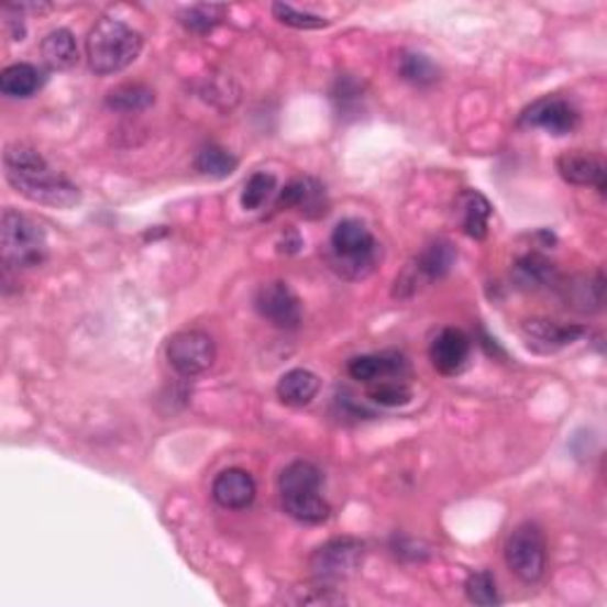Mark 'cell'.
<instances>
[{"instance_id":"1","label":"cell","mask_w":607,"mask_h":607,"mask_svg":"<svg viewBox=\"0 0 607 607\" xmlns=\"http://www.w3.org/2000/svg\"><path fill=\"white\" fill-rule=\"evenodd\" d=\"M8 184L26 200L45 207L71 209L81 202V192L67 176L55 172L38 150L14 143L3 155Z\"/></svg>"},{"instance_id":"2","label":"cell","mask_w":607,"mask_h":607,"mask_svg":"<svg viewBox=\"0 0 607 607\" xmlns=\"http://www.w3.org/2000/svg\"><path fill=\"white\" fill-rule=\"evenodd\" d=\"M143 51V36L114 18H102L86 38L88 65L98 76H112L131 67Z\"/></svg>"},{"instance_id":"3","label":"cell","mask_w":607,"mask_h":607,"mask_svg":"<svg viewBox=\"0 0 607 607\" xmlns=\"http://www.w3.org/2000/svg\"><path fill=\"white\" fill-rule=\"evenodd\" d=\"M383 247L371 233V228L358 219H344L330 235L328 260L332 271H338L346 280H363L375 271Z\"/></svg>"},{"instance_id":"4","label":"cell","mask_w":607,"mask_h":607,"mask_svg":"<svg viewBox=\"0 0 607 607\" xmlns=\"http://www.w3.org/2000/svg\"><path fill=\"white\" fill-rule=\"evenodd\" d=\"M321 487L323 473L313 463L295 461L287 465L278 479L285 512L307 525L325 522L330 518V506L321 496Z\"/></svg>"},{"instance_id":"5","label":"cell","mask_w":607,"mask_h":607,"mask_svg":"<svg viewBox=\"0 0 607 607\" xmlns=\"http://www.w3.org/2000/svg\"><path fill=\"white\" fill-rule=\"evenodd\" d=\"M0 252L8 268H36L48 260V240L41 223L18 209H5L0 219Z\"/></svg>"},{"instance_id":"6","label":"cell","mask_w":607,"mask_h":607,"mask_svg":"<svg viewBox=\"0 0 607 607\" xmlns=\"http://www.w3.org/2000/svg\"><path fill=\"white\" fill-rule=\"evenodd\" d=\"M549 545L543 529L534 522H522L510 531L506 541V563L510 572L525 584H537L545 572Z\"/></svg>"},{"instance_id":"7","label":"cell","mask_w":607,"mask_h":607,"mask_svg":"<svg viewBox=\"0 0 607 607\" xmlns=\"http://www.w3.org/2000/svg\"><path fill=\"white\" fill-rule=\"evenodd\" d=\"M453 264H455V250L449 240L430 242V245L424 247L397 278V290H394V297H411L420 290V287L446 278Z\"/></svg>"},{"instance_id":"8","label":"cell","mask_w":607,"mask_h":607,"mask_svg":"<svg viewBox=\"0 0 607 607\" xmlns=\"http://www.w3.org/2000/svg\"><path fill=\"white\" fill-rule=\"evenodd\" d=\"M166 361L184 377L207 373L217 361V344L202 330H184L166 344Z\"/></svg>"},{"instance_id":"9","label":"cell","mask_w":607,"mask_h":607,"mask_svg":"<svg viewBox=\"0 0 607 607\" xmlns=\"http://www.w3.org/2000/svg\"><path fill=\"white\" fill-rule=\"evenodd\" d=\"M363 543L356 539H332L316 549L311 555V572L321 584H335L349 580L363 563Z\"/></svg>"},{"instance_id":"10","label":"cell","mask_w":607,"mask_h":607,"mask_svg":"<svg viewBox=\"0 0 607 607\" xmlns=\"http://www.w3.org/2000/svg\"><path fill=\"white\" fill-rule=\"evenodd\" d=\"M582 114L576 104L560 96H545L520 114V126L541 129L551 135H570L580 126Z\"/></svg>"},{"instance_id":"11","label":"cell","mask_w":607,"mask_h":607,"mask_svg":"<svg viewBox=\"0 0 607 607\" xmlns=\"http://www.w3.org/2000/svg\"><path fill=\"white\" fill-rule=\"evenodd\" d=\"M254 307L264 321L280 330H295L301 323V301L293 287L283 280L262 285L254 295Z\"/></svg>"},{"instance_id":"12","label":"cell","mask_w":607,"mask_h":607,"mask_svg":"<svg viewBox=\"0 0 607 607\" xmlns=\"http://www.w3.org/2000/svg\"><path fill=\"white\" fill-rule=\"evenodd\" d=\"M278 207L283 209H297L301 217L307 219H323L330 209L328 192L321 180L311 176L295 178L280 190Z\"/></svg>"},{"instance_id":"13","label":"cell","mask_w":607,"mask_h":607,"mask_svg":"<svg viewBox=\"0 0 607 607\" xmlns=\"http://www.w3.org/2000/svg\"><path fill=\"white\" fill-rule=\"evenodd\" d=\"M522 335L531 349H537V352L543 354H553L558 349H565L572 342L584 338L586 328L576 323L549 321V318H531V321L522 325Z\"/></svg>"},{"instance_id":"14","label":"cell","mask_w":607,"mask_h":607,"mask_svg":"<svg viewBox=\"0 0 607 607\" xmlns=\"http://www.w3.org/2000/svg\"><path fill=\"white\" fill-rule=\"evenodd\" d=\"M470 338L459 328H444L439 335L434 338L430 346V361L437 368V373L442 375H459L470 358Z\"/></svg>"},{"instance_id":"15","label":"cell","mask_w":607,"mask_h":607,"mask_svg":"<svg viewBox=\"0 0 607 607\" xmlns=\"http://www.w3.org/2000/svg\"><path fill=\"white\" fill-rule=\"evenodd\" d=\"M211 496L217 504L228 510H242L250 508L256 498V482L240 467H228L217 475L214 484H211Z\"/></svg>"},{"instance_id":"16","label":"cell","mask_w":607,"mask_h":607,"mask_svg":"<svg viewBox=\"0 0 607 607\" xmlns=\"http://www.w3.org/2000/svg\"><path fill=\"white\" fill-rule=\"evenodd\" d=\"M558 172L572 186H591L598 192H605L607 166L603 157L594 155V152H584V150L565 152V155L558 159Z\"/></svg>"},{"instance_id":"17","label":"cell","mask_w":607,"mask_h":607,"mask_svg":"<svg viewBox=\"0 0 607 607\" xmlns=\"http://www.w3.org/2000/svg\"><path fill=\"white\" fill-rule=\"evenodd\" d=\"M408 361L397 352L363 354L346 363V373L363 385H373L383 377H408Z\"/></svg>"},{"instance_id":"18","label":"cell","mask_w":607,"mask_h":607,"mask_svg":"<svg viewBox=\"0 0 607 607\" xmlns=\"http://www.w3.org/2000/svg\"><path fill=\"white\" fill-rule=\"evenodd\" d=\"M492 211V202L479 190H463L455 197V214H459L463 233L473 240L487 238Z\"/></svg>"},{"instance_id":"19","label":"cell","mask_w":607,"mask_h":607,"mask_svg":"<svg viewBox=\"0 0 607 607\" xmlns=\"http://www.w3.org/2000/svg\"><path fill=\"white\" fill-rule=\"evenodd\" d=\"M318 389H321V377L307 368H295L290 373H285L278 379V387H276L278 399L285 406H295V408L309 406L316 399Z\"/></svg>"},{"instance_id":"20","label":"cell","mask_w":607,"mask_h":607,"mask_svg":"<svg viewBox=\"0 0 607 607\" xmlns=\"http://www.w3.org/2000/svg\"><path fill=\"white\" fill-rule=\"evenodd\" d=\"M43 71L29 63L10 65L0 74V90H3V96L8 98H32L43 88Z\"/></svg>"},{"instance_id":"21","label":"cell","mask_w":607,"mask_h":607,"mask_svg":"<svg viewBox=\"0 0 607 607\" xmlns=\"http://www.w3.org/2000/svg\"><path fill=\"white\" fill-rule=\"evenodd\" d=\"M41 55L45 65L55 71H67L79 63V48L69 29H55L41 43Z\"/></svg>"},{"instance_id":"22","label":"cell","mask_w":607,"mask_h":607,"mask_svg":"<svg viewBox=\"0 0 607 607\" xmlns=\"http://www.w3.org/2000/svg\"><path fill=\"white\" fill-rule=\"evenodd\" d=\"M108 108L121 114H133L143 112L155 104V90L143 86V84H124L117 86L108 93Z\"/></svg>"},{"instance_id":"23","label":"cell","mask_w":607,"mask_h":607,"mask_svg":"<svg viewBox=\"0 0 607 607\" xmlns=\"http://www.w3.org/2000/svg\"><path fill=\"white\" fill-rule=\"evenodd\" d=\"M368 399L385 408H399L411 404L413 389L406 383V377H383L368 385Z\"/></svg>"},{"instance_id":"24","label":"cell","mask_w":607,"mask_h":607,"mask_svg":"<svg viewBox=\"0 0 607 607\" xmlns=\"http://www.w3.org/2000/svg\"><path fill=\"white\" fill-rule=\"evenodd\" d=\"M515 278L522 287H543L553 283L555 278V268L553 264L545 260V256L529 252L525 256H520L518 264H515Z\"/></svg>"},{"instance_id":"25","label":"cell","mask_w":607,"mask_h":607,"mask_svg":"<svg viewBox=\"0 0 607 607\" xmlns=\"http://www.w3.org/2000/svg\"><path fill=\"white\" fill-rule=\"evenodd\" d=\"M195 166L197 172H202L205 176L228 178L238 169V159L221 145H205L200 152H197Z\"/></svg>"},{"instance_id":"26","label":"cell","mask_w":607,"mask_h":607,"mask_svg":"<svg viewBox=\"0 0 607 607\" xmlns=\"http://www.w3.org/2000/svg\"><path fill=\"white\" fill-rule=\"evenodd\" d=\"M225 14V5H190V8H184L178 12V22L184 24L188 32H195V34H207L214 29Z\"/></svg>"},{"instance_id":"27","label":"cell","mask_w":607,"mask_h":607,"mask_svg":"<svg viewBox=\"0 0 607 607\" xmlns=\"http://www.w3.org/2000/svg\"><path fill=\"white\" fill-rule=\"evenodd\" d=\"M273 192H276V176L266 174V172H256L245 184V190H242V195H240V205H242V209L256 211L271 200Z\"/></svg>"},{"instance_id":"28","label":"cell","mask_w":607,"mask_h":607,"mask_svg":"<svg viewBox=\"0 0 607 607\" xmlns=\"http://www.w3.org/2000/svg\"><path fill=\"white\" fill-rule=\"evenodd\" d=\"M465 594H467L470 603L482 605V607H492V605L500 603L498 588H496V576L492 572H487V570L473 572V574L467 576Z\"/></svg>"},{"instance_id":"29","label":"cell","mask_w":607,"mask_h":607,"mask_svg":"<svg viewBox=\"0 0 607 607\" xmlns=\"http://www.w3.org/2000/svg\"><path fill=\"white\" fill-rule=\"evenodd\" d=\"M399 71L406 81H411L416 86H430L439 79L437 65L430 57H424L420 53H406L399 63Z\"/></svg>"},{"instance_id":"30","label":"cell","mask_w":607,"mask_h":607,"mask_svg":"<svg viewBox=\"0 0 607 607\" xmlns=\"http://www.w3.org/2000/svg\"><path fill=\"white\" fill-rule=\"evenodd\" d=\"M273 14H276V20L283 22L285 26H293V29H323L328 26L330 22L318 18V14H311V12H301L297 10L295 5H287V3H276L273 5Z\"/></svg>"}]
</instances>
